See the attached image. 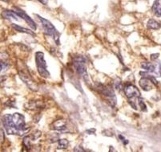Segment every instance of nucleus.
<instances>
[{
  "instance_id": "obj_17",
  "label": "nucleus",
  "mask_w": 161,
  "mask_h": 152,
  "mask_svg": "<svg viewBox=\"0 0 161 152\" xmlns=\"http://www.w3.org/2000/svg\"><path fill=\"white\" fill-rule=\"evenodd\" d=\"M68 146V141L66 139H60L58 144V149H66Z\"/></svg>"
},
{
  "instance_id": "obj_5",
  "label": "nucleus",
  "mask_w": 161,
  "mask_h": 152,
  "mask_svg": "<svg viewBox=\"0 0 161 152\" xmlns=\"http://www.w3.org/2000/svg\"><path fill=\"white\" fill-rule=\"evenodd\" d=\"M141 68L154 77H161V65L160 62H156L155 64L150 62H143L141 63Z\"/></svg>"
},
{
  "instance_id": "obj_22",
  "label": "nucleus",
  "mask_w": 161,
  "mask_h": 152,
  "mask_svg": "<svg viewBox=\"0 0 161 152\" xmlns=\"http://www.w3.org/2000/svg\"><path fill=\"white\" fill-rule=\"evenodd\" d=\"M79 149H78V148L76 147V148H75V149L74 151H85L84 150H83L82 148V147H79Z\"/></svg>"
},
{
  "instance_id": "obj_8",
  "label": "nucleus",
  "mask_w": 161,
  "mask_h": 152,
  "mask_svg": "<svg viewBox=\"0 0 161 152\" xmlns=\"http://www.w3.org/2000/svg\"><path fill=\"white\" fill-rule=\"evenodd\" d=\"M124 93H125L126 97L128 98V99H132V98H137V97H140V93L137 88L133 85H127L124 87Z\"/></svg>"
},
{
  "instance_id": "obj_25",
  "label": "nucleus",
  "mask_w": 161,
  "mask_h": 152,
  "mask_svg": "<svg viewBox=\"0 0 161 152\" xmlns=\"http://www.w3.org/2000/svg\"><path fill=\"white\" fill-rule=\"evenodd\" d=\"M1 1H3V2H6V3H8V0H1Z\"/></svg>"
},
{
  "instance_id": "obj_19",
  "label": "nucleus",
  "mask_w": 161,
  "mask_h": 152,
  "mask_svg": "<svg viewBox=\"0 0 161 152\" xmlns=\"http://www.w3.org/2000/svg\"><path fill=\"white\" fill-rule=\"evenodd\" d=\"M23 144H24V147L27 149H30L31 147V143H30V137L26 136L24 139H23Z\"/></svg>"
},
{
  "instance_id": "obj_21",
  "label": "nucleus",
  "mask_w": 161,
  "mask_h": 152,
  "mask_svg": "<svg viewBox=\"0 0 161 152\" xmlns=\"http://www.w3.org/2000/svg\"><path fill=\"white\" fill-rule=\"evenodd\" d=\"M159 56H160V55H159V53H156V54H151V60H156L159 57Z\"/></svg>"
},
{
  "instance_id": "obj_12",
  "label": "nucleus",
  "mask_w": 161,
  "mask_h": 152,
  "mask_svg": "<svg viewBox=\"0 0 161 152\" xmlns=\"http://www.w3.org/2000/svg\"><path fill=\"white\" fill-rule=\"evenodd\" d=\"M3 18L6 19H14V20H19V16L16 14V11L10 10H5L2 12Z\"/></svg>"
},
{
  "instance_id": "obj_1",
  "label": "nucleus",
  "mask_w": 161,
  "mask_h": 152,
  "mask_svg": "<svg viewBox=\"0 0 161 152\" xmlns=\"http://www.w3.org/2000/svg\"><path fill=\"white\" fill-rule=\"evenodd\" d=\"M3 123L8 134L22 136L28 131V128L26 126L24 117L18 113H14L13 115L7 114L3 116Z\"/></svg>"
},
{
  "instance_id": "obj_9",
  "label": "nucleus",
  "mask_w": 161,
  "mask_h": 152,
  "mask_svg": "<svg viewBox=\"0 0 161 152\" xmlns=\"http://www.w3.org/2000/svg\"><path fill=\"white\" fill-rule=\"evenodd\" d=\"M16 12L20 18L23 19L27 22V23L29 26L31 27L33 30H36V29H37V25H36V23H35L33 19H32L30 16H27L25 12H23V10H21L20 9H17V8H16Z\"/></svg>"
},
{
  "instance_id": "obj_4",
  "label": "nucleus",
  "mask_w": 161,
  "mask_h": 152,
  "mask_svg": "<svg viewBox=\"0 0 161 152\" xmlns=\"http://www.w3.org/2000/svg\"><path fill=\"white\" fill-rule=\"evenodd\" d=\"M35 62L39 75L44 78L50 77V73L47 69V63L44 59V54L42 52H36Z\"/></svg>"
},
{
  "instance_id": "obj_16",
  "label": "nucleus",
  "mask_w": 161,
  "mask_h": 152,
  "mask_svg": "<svg viewBox=\"0 0 161 152\" xmlns=\"http://www.w3.org/2000/svg\"><path fill=\"white\" fill-rule=\"evenodd\" d=\"M147 27L150 29H154V30H157L161 28V24L156 22L155 19H149L148 23H147Z\"/></svg>"
},
{
  "instance_id": "obj_3",
  "label": "nucleus",
  "mask_w": 161,
  "mask_h": 152,
  "mask_svg": "<svg viewBox=\"0 0 161 152\" xmlns=\"http://www.w3.org/2000/svg\"><path fill=\"white\" fill-rule=\"evenodd\" d=\"M97 90L100 91V93L107 98L108 104L114 107L116 105V98H115V93L113 91L112 88L107 85H103L102 84H98Z\"/></svg>"
},
{
  "instance_id": "obj_10",
  "label": "nucleus",
  "mask_w": 161,
  "mask_h": 152,
  "mask_svg": "<svg viewBox=\"0 0 161 152\" xmlns=\"http://www.w3.org/2000/svg\"><path fill=\"white\" fill-rule=\"evenodd\" d=\"M51 127H52V130L63 132V133L69 131V129L67 128V122L65 120H58V121H55L52 124Z\"/></svg>"
},
{
  "instance_id": "obj_14",
  "label": "nucleus",
  "mask_w": 161,
  "mask_h": 152,
  "mask_svg": "<svg viewBox=\"0 0 161 152\" xmlns=\"http://www.w3.org/2000/svg\"><path fill=\"white\" fill-rule=\"evenodd\" d=\"M11 27H12L13 28L15 29V30L18 31V32L31 34V35H35V34H34L31 31H30L29 29H27V28H23V27L19 26V25H17V24H15V23H12V24H11Z\"/></svg>"
},
{
  "instance_id": "obj_2",
  "label": "nucleus",
  "mask_w": 161,
  "mask_h": 152,
  "mask_svg": "<svg viewBox=\"0 0 161 152\" xmlns=\"http://www.w3.org/2000/svg\"><path fill=\"white\" fill-rule=\"evenodd\" d=\"M36 17L38 19V20L40 21V23H42L45 34H47V36L53 37L55 42L57 44H59V33L56 29L55 28V27L52 25V23L51 22H49L47 19L43 18V17L38 16V15L36 16Z\"/></svg>"
},
{
  "instance_id": "obj_20",
  "label": "nucleus",
  "mask_w": 161,
  "mask_h": 152,
  "mask_svg": "<svg viewBox=\"0 0 161 152\" xmlns=\"http://www.w3.org/2000/svg\"><path fill=\"white\" fill-rule=\"evenodd\" d=\"M119 139H120V140H121V141L123 142V143L124 145L128 144V140H127V139H126L125 138H124V137L123 136V135H121V134H119Z\"/></svg>"
},
{
  "instance_id": "obj_18",
  "label": "nucleus",
  "mask_w": 161,
  "mask_h": 152,
  "mask_svg": "<svg viewBox=\"0 0 161 152\" xmlns=\"http://www.w3.org/2000/svg\"><path fill=\"white\" fill-rule=\"evenodd\" d=\"M138 102H139V106H140V108L143 112H147V106L145 105V102L143 101V98H141L139 97L138 98Z\"/></svg>"
},
{
  "instance_id": "obj_13",
  "label": "nucleus",
  "mask_w": 161,
  "mask_h": 152,
  "mask_svg": "<svg viewBox=\"0 0 161 152\" xmlns=\"http://www.w3.org/2000/svg\"><path fill=\"white\" fill-rule=\"evenodd\" d=\"M151 10H153L155 16L157 17H161V3L160 0H156L151 7Z\"/></svg>"
},
{
  "instance_id": "obj_11",
  "label": "nucleus",
  "mask_w": 161,
  "mask_h": 152,
  "mask_svg": "<svg viewBox=\"0 0 161 152\" xmlns=\"http://www.w3.org/2000/svg\"><path fill=\"white\" fill-rule=\"evenodd\" d=\"M140 85L144 91H150L153 89V84L147 77L141 78L140 80Z\"/></svg>"
},
{
  "instance_id": "obj_23",
  "label": "nucleus",
  "mask_w": 161,
  "mask_h": 152,
  "mask_svg": "<svg viewBox=\"0 0 161 152\" xmlns=\"http://www.w3.org/2000/svg\"><path fill=\"white\" fill-rule=\"evenodd\" d=\"M38 1L43 3V4H47V0H38Z\"/></svg>"
},
{
  "instance_id": "obj_7",
  "label": "nucleus",
  "mask_w": 161,
  "mask_h": 152,
  "mask_svg": "<svg viewBox=\"0 0 161 152\" xmlns=\"http://www.w3.org/2000/svg\"><path fill=\"white\" fill-rule=\"evenodd\" d=\"M18 75L20 77L21 80H23V82L25 83L26 85H27L32 91H37L38 90V86L36 85L35 82L32 80V78L31 77V76H29L28 74H27L23 72H19Z\"/></svg>"
},
{
  "instance_id": "obj_6",
  "label": "nucleus",
  "mask_w": 161,
  "mask_h": 152,
  "mask_svg": "<svg viewBox=\"0 0 161 152\" xmlns=\"http://www.w3.org/2000/svg\"><path fill=\"white\" fill-rule=\"evenodd\" d=\"M74 66L75 68V69L77 70V72H79V74L80 76H82L83 79L87 82L88 81V75H87V67L85 65V60L82 57L79 58H75V59Z\"/></svg>"
},
{
  "instance_id": "obj_15",
  "label": "nucleus",
  "mask_w": 161,
  "mask_h": 152,
  "mask_svg": "<svg viewBox=\"0 0 161 152\" xmlns=\"http://www.w3.org/2000/svg\"><path fill=\"white\" fill-rule=\"evenodd\" d=\"M29 105H30V107L29 109H31V110H35V109H42L44 108V103L41 101H35L34 103H32V101L29 102Z\"/></svg>"
},
{
  "instance_id": "obj_24",
  "label": "nucleus",
  "mask_w": 161,
  "mask_h": 152,
  "mask_svg": "<svg viewBox=\"0 0 161 152\" xmlns=\"http://www.w3.org/2000/svg\"><path fill=\"white\" fill-rule=\"evenodd\" d=\"M3 67V65L2 64V63H0V72H1V70H2Z\"/></svg>"
}]
</instances>
